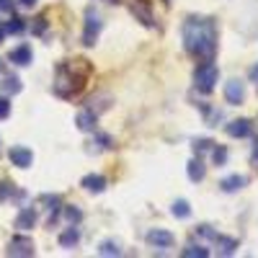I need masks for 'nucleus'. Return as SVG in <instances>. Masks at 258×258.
Segmentation results:
<instances>
[{"label": "nucleus", "mask_w": 258, "mask_h": 258, "mask_svg": "<svg viewBox=\"0 0 258 258\" xmlns=\"http://www.w3.org/2000/svg\"><path fill=\"white\" fill-rule=\"evenodd\" d=\"M183 47L199 59H212L217 52V24L204 16H188L183 21Z\"/></svg>", "instance_id": "nucleus-1"}, {"label": "nucleus", "mask_w": 258, "mask_h": 258, "mask_svg": "<svg viewBox=\"0 0 258 258\" xmlns=\"http://www.w3.org/2000/svg\"><path fill=\"white\" fill-rule=\"evenodd\" d=\"M83 64V59H75V62H62L57 68V78H54V93L59 98H73L83 91L85 80H88V73H91V64L78 73V68Z\"/></svg>", "instance_id": "nucleus-2"}, {"label": "nucleus", "mask_w": 258, "mask_h": 258, "mask_svg": "<svg viewBox=\"0 0 258 258\" xmlns=\"http://www.w3.org/2000/svg\"><path fill=\"white\" fill-rule=\"evenodd\" d=\"M217 78H220V70L212 64V59H204L197 70H194V83L202 93H209L214 85H217Z\"/></svg>", "instance_id": "nucleus-3"}, {"label": "nucleus", "mask_w": 258, "mask_h": 258, "mask_svg": "<svg viewBox=\"0 0 258 258\" xmlns=\"http://www.w3.org/2000/svg\"><path fill=\"white\" fill-rule=\"evenodd\" d=\"M6 255H13V258H29V255H34V240L26 238V235H16V238H11V243L6 248Z\"/></svg>", "instance_id": "nucleus-4"}, {"label": "nucleus", "mask_w": 258, "mask_h": 258, "mask_svg": "<svg viewBox=\"0 0 258 258\" xmlns=\"http://www.w3.org/2000/svg\"><path fill=\"white\" fill-rule=\"evenodd\" d=\"M129 11H132V16L140 21L142 26H155L153 6H150V0H129Z\"/></svg>", "instance_id": "nucleus-5"}, {"label": "nucleus", "mask_w": 258, "mask_h": 258, "mask_svg": "<svg viewBox=\"0 0 258 258\" xmlns=\"http://www.w3.org/2000/svg\"><path fill=\"white\" fill-rule=\"evenodd\" d=\"M101 18L93 13V11H88V16H85V31H83V44L85 47H93L96 44V39H98V34H101Z\"/></svg>", "instance_id": "nucleus-6"}, {"label": "nucleus", "mask_w": 258, "mask_h": 258, "mask_svg": "<svg viewBox=\"0 0 258 258\" xmlns=\"http://www.w3.org/2000/svg\"><path fill=\"white\" fill-rule=\"evenodd\" d=\"M225 101L232 103V106L243 103V101H245V83L238 80V78L227 80V83H225Z\"/></svg>", "instance_id": "nucleus-7"}, {"label": "nucleus", "mask_w": 258, "mask_h": 258, "mask_svg": "<svg viewBox=\"0 0 258 258\" xmlns=\"http://www.w3.org/2000/svg\"><path fill=\"white\" fill-rule=\"evenodd\" d=\"M145 240H147V245H153V248H170L176 243L173 232H168V230H150L145 235Z\"/></svg>", "instance_id": "nucleus-8"}, {"label": "nucleus", "mask_w": 258, "mask_h": 258, "mask_svg": "<svg viewBox=\"0 0 258 258\" xmlns=\"http://www.w3.org/2000/svg\"><path fill=\"white\" fill-rule=\"evenodd\" d=\"M8 160H11L16 168H31V163H34V153H31L29 147H21V145H16V147H11Z\"/></svg>", "instance_id": "nucleus-9"}, {"label": "nucleus", "mask_w": 258, "mask_h": 258, "mask_svg": "<svg viewBox=\"0 0 258 258\" xmlns=\"http://www.w3.org/2000/svg\"><path fill=\"white\" fill-rule=\"evenodd\" d=\"M75 124H78L80 132H93L96 124H98V114L91 111V109H83V111L75 116Z\"/></svg>", "instance_id": "nucleus-10"}, {"label": "nucleus", "mask_w": 258, "mask_h": 258, "mask_svg": "<svg viewBox=\"0 0 258 258\" xmlns=\"http://www.w3.org/2000/svg\"><path fill=\"white\" fill-rule=\"evenodd\" d=\"M227 135L243 140V137H250V135H253V126H250L248 119H235V121L227 124Z\"/></svg>", "instance_id": "nucleus-11"}, {"label": "nucleus", "mask_w": 258, "mask_h": 258, "mask_svg": "<svg viewBox=\"0 0 258 258\" xmlns=\"http://www.w3.org/2000/svg\"><path fill=\"white\" fill-rule=\"evenodd\" d=\"M8 59H11L13 64H18V68H26V64H31V59H34L31 47H29V44H21V47H16V49L8 54Z\"/></svg>", "instance_id": "nucleus-12"}, {"label": "nucleus", "mask_w": 258, "mask_h": 258, "mask_svg": "<svg viewBox=\"0 0 258 258\" xmlns=\"http://www.w3.org/2000/svg\"><path fill=\"white\" fill-rule=\"evenodd\" d=\"M186 173H188V178H191L194 183L204 181V176H207V168H204V163H202V158H199V155L188 160V165H186Z\"/></svg>", "instance_id": "nucleus-13"}, {"label": "nucleus", "mask_w": 258, "mask_h": 258, "mask_svg": "<svg viewBox=\"0 0 258 258\" xmlns=\"http://www.w3.org/2000/svg\"><path fill=\"white\" fill-rule=\"evenodd\" d=\"M114 103V98L109 93H96L91 101H88V109L96 111V114H103V111H109V106Z\"/></svg>", "instance_id": "nucleus-14"}, {"label": "nucleus", "mask_w": 258, "mask_h": 258, "mask_svg": "<svg viewBox=\"0 0 258 258\" xmlns=\"http://www.w3.org/2000/svg\"><path fill=\"white\" fill-rule=\"evenodd\" d=\"M214 245H217V250L222 253V255H232L235 250H238V240L235 238H225V235H214V240H212Z\"/></svg>", "instance_id": "nucleus-15"}, {"label": "nucleus", "mask_w": 258, "mask_h": 258, "mask_svg": "<svg viewBox=\"0 0 258 258\" xmlns=\"http://www.w3.org/2000/svg\"><path fill=\"white\" fill-rule=\"evenodd\" d=\"M83 188L85 191H91V194H101L106 188V178L98 176V173H91V176H85L83 178Z\"/></svg>", "instance_id": "nucleus-16"}, {"label": "nucleus", "mask_w": 258, "mask_h": 258, "mask_svg": "<svg viewBox=\"0 0 258 258\" xmlns=\"http://www.w3.org/2000/svg\"><path fill=\"white\" fill-rule=\"evenodd\" d=\"M36 225V209H21V214L16 217V227L18 230H31Z\"/></svg>", "instance_id": "nucleus-17"}, {"label": "nucleus", "mask_w": 258, "mask_h": 258, "mask_svg": "<svg viewBox=\"0 0 258 258\" xmlns=\"http://www.w3.org/2000/svg\"><path fill=\"white\" fill-rule=\"evenodd\" d=\"M78 243H80V230H78V225L68 227V230L59 235V245H62V248H75Z\"/></svg>", "instance_id": "nucleus-18"}, {"label": "nucleus", "mask_w": 258, "mask_h": 258, "mask_svg": "<svg viewBox=\"0 0 258 258\" xmlns=\"http://www.w3.org/2000/svg\"><path fill=\"white\" fill-rule=\"evenodd\" d=\"M222 191L225 194H235V191H240L243 186H245V176H238V173H235V176H227V178H222Z\"/></svg>", "instance_id": "nucleus-19"}, {"label": "nucleus", "mask_w": 258, "mask_h": 258, "mask_svg": "<svg viewBox=\"0 0 258 258\" xmlns=\"http://www.w3.org/2000/svg\"><path fill=\"white\" fill-rule=\"evenodd\" d=\"M0 88H3V93H11V96L21 93V80H18V75L3 78V80H0Z\"/></svg>", "instance_id": "nucleus-20"}, {"label": "nucleus", "mask_w": 258, "mask_h": 258, "mask_svg": "<svg viewBox=\"0 0 258 258\" xmlns=\"http://www.w3.org/2000/svg\"><path fill=\"white\" fill-rule=\"evenodd\" d=\"M170 212H173V217H178V220H186L188 214H191V207H188V202H186V199H178V202H173Z\"/></svg>", "instance_id": "nucleus-21"}, {"label": "nucleus", "mask_w": 258, "mask_h": 258, "mask_svg": "<svg viewBox=\"0 0 258 258\" xmlns=\"http://www.w3.org/2000/svg\"><path fill=\"white\" fill-rule=\"evenodd\" d=\"M98 255H121V248L116 240H103L98 245Z\"/></svg>", "instance_id": "nucleus-22"}, {"label": "nucleus", "mask_w": 258, "mask_h": 258, "mask_svg": "<svg viewBox=\"0 0 258 258\" xmlns=\"http://www.w3.org/2000/svg\"><path fill=\"white\" fill-rule=\"evenodd\" d=\"M181 255H183V258H207V255H209V250H207V248H202V245H188V248H183V250H181Z\"/></svg>", "instance_id": "nucleus-23"}, {"label": "nucleus", "mask_w": 258, "mask_h": 258, "mask_svg": "<svg viewBox=\"0 0 258 258\" xmlns=\"http://www.w3.org/2000/svg\"><path fill=\"white\" fill-rule=\"evenodd\" d=\"M212 163H214V165H225V163H227V150H225L222 145L212 147Z\"/></svg>", "instance_id": "nucleus-24"}, {"label": "nucleus", "mask_w": 258, "mask_h": 258, "mask_svg": "<svg viewBox=\"0 0 258 258\" xmlns=\"http://www.w3.org/2000/svg\"><path fill=\"white\" fill-rule=\"evenodd\" d=\"M21 31H24V18L13 16L8 24H6V34H21Z\"/></svg>", "instance_id": "nucleus-25"}, {"label": "nucleus", "mask_w": 258, "mask_h": 258, "mask_svg": "<svg viewBox=\"0 0 258 258\" xmlns=\"http://www.w3.org/2000/svg\"><path fill=\"white\" fill-rule=\"evenodd\" d=\"M64 217H68L70 225H78V222L83 220V212H80L78 207H64Z\"/></svg>", "instance_id": "nucleus-26"}, {"label": "nucleus", "mask_w": 258, "mask_h": 258, "mask_svg": "<svg viewBox=\"0 0 258 258\" xmlns=\"http://www.w3.org/2000/svg\"><path fill=\"white\" fill-rule=\"evenodd\" d=\"M16 194V186L11 183V181H0V202H6V199H11Z\"/></svg>", "instance_id": "nucleus-27"}, {"label": "nucleus", "mask_w": 258, "mask_h": 258, "mask_svg": "<svg viewBox=\"0 0 258 258\" xmlns=\"http://www.w3.org/2000/svg\"><path fill=\"white\" fill-rule=\"evenodd\" d=\"M212 147H214L212 140H194V153H197V155L207 153V150H212Z\"/></svg>", "instance_id": "nucleus-28"}, {"label": "nucleus", "mask_w": 258, "mask_h": 258, "mask_svg": "<svg viewBox=\"0 0 258 258\" xmlns=\"http://www.w3.org/2000/svg\"><path fill=\"white\" fill-rule=\"evenodd\" d=\"M8 114H11V98L0 96V121H3V119H8Z\"/></svg>", "instance_id": "nucleus-29"}, {"label": "nucleus", "mask_w": 258, "mask_h": 258, "mask_svg": "<svg viewBox=\"0 0 258 258\" xmlns=\"http://www.w3.org/2000/svg\"><path fill=\"white\" fill-rule=\"evenodd\" d=\"M96 145H98L101 150H111V137H109V135H98V137H96Z\"/></svg>", "instance_id": "nucleus-30"}, {"label": "nucleus", "mask_w": 258, "mask_h": 258, "mask_svg": "<svg viewBox=\"0 0 258 258\" xmlns=\"http://www.w3.org/2000/svg\"><path fill=\"white\" fill-rule=\"evenodd\" d=\"M44 29H47V18H44V16H39V18H36V24H34V34H44Z\"/></svg>", "instance_id": "nucleus-31"}, {"label": "nucleus", "mask_w": 258, "mask_h": 258, "mask_svg": "<svg viewBox=\"0 0 258 258\" xmlns=\"http://www.w3.org/2000/svg\"><path fill=\"white\" fill-rule=\"evenodd\" d=\"M248 75H250V83H255V85H258V62L250 68V73H248Z\"/></svg>", "instance_id": "nucleus-32"}, {"label": "nucleus", "mask_w": 258, "mask_h": 258, "mask_svg": "<svg viewBox=\"0 0 258 258\" xmlns=\"http://www.w3.org/2000/svg\"><path fill=\"white\" fill-rule=\"evenodd\" d=\"M11 8H13L11 0H0V11H11Z\"/></svg>", "instance_id": "nucleus-33"}, {"label": "nucleus", "mask_w": 258, "mask_h": 258, "mask_svg": "<svg viewBox=\"0 0 258 258\" xmlns=\"http://www.w3.org/2000/svg\"><path fill=\"white\" fill-rule=\"evenodd\" d=\"M21 6H26V8H31V6H36V0H18Z\"/></svg>", "instance_id": "nucleus-34"}, {"label": "nucleus", "mask_w": 258, "mask_h": 258, "mask_svg": "<svg viewBox=\"0 0 258 258\" xmlns=\"http://www.w3.org/2000/svg\"><path fill=\"white\" fill-rule=\"evenodd\" d=\"M253 163L258 165V142H255V150H253Z\"/></svg>", "instance_id": "nucleus-35"}, {"label": "nucleus", "mask_w": 258, "mask_h": 258, "mask_svg": "<svg viewBox=\"0 0 258 258\" xmlns=\"http://www.w3.org/2000/svg\"><path fill=\"white\" fill-rule=\"evenodd\" d=\"M3 39H6V26H0V44H3Z\"/></svg>", "instance_id": "nucleus-36"}, {"label": "nucleus", "mask_w": 258, "mask_h": 258, "mask_svg": "<svg viewBox=\"0 0 258 258\" xmlns=\"http://www.w3.org/2000/svg\"><path fill=\"white\" fill-rule=\"evenodd\" d=\"M0 70H3V59H0Z\"/></svg>", "instance_id": "nucleus-37"}, {"label": "nucleus", "mask_w": 258, "mask_h": 258, "mask_svg": "<svg viewBox=\"0 0 258 258\" xmlns=\"http://www.w3.org/2000/svg\"><path fill=\"white\" fill-rule=\"evenodd\" d=\"M109 3H119V0H109Z\"/></svg>", "instance_id": "nucleus-38"}]
</instances>
